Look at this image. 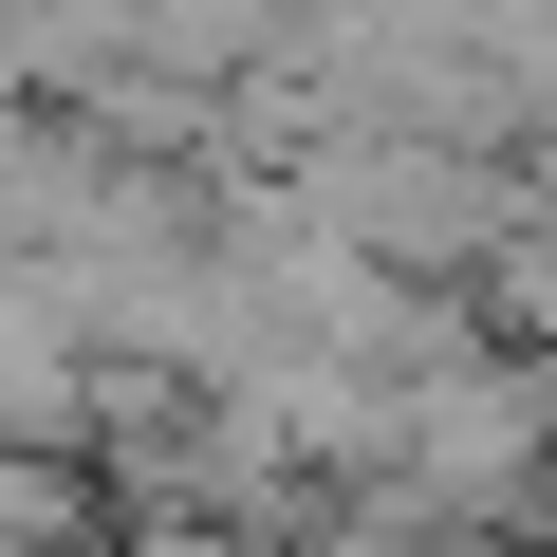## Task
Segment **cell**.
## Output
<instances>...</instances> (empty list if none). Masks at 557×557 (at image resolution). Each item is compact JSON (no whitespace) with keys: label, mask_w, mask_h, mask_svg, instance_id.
<instances>
[{"label":"cell","mask_w":557,"mask_h":557,"mask_svg":"<svg viewBox=\"0 0 557 557\" xmlns=\"http://www.w3.org/2000/svg\"><path fill=\"white\" fill-rule=\"evenodd\" d=\"M483 317L520 335V354H557V168L520 186V223L483 242Z\"/></svg>","instance_id":"obj_1"}]
</instances>
